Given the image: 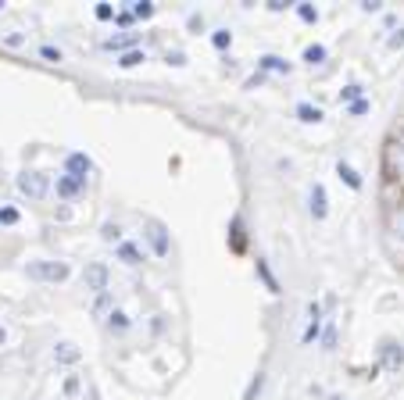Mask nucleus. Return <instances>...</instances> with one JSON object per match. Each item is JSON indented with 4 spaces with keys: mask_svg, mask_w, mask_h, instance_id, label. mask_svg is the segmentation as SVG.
<instances>
[{
    "mask_svg": "<svg viewBox=\"0 0 404 400\" xmlns=\"http://www.w3.org/2000/svg\"><path fill=\"white\" fill-rule=\"evenodd\" d=\"M383 175H387V186L404 182V140L397 136H390L383 146Z\"/></svg>",
    "mask_w": 404,
    "mask_h": 400,
    "instance_id": "1",
    "label": "nucleus"
},
{
    "mask_svg": "<svg viewBox=\"0 0 404 400\" xmlns=\"http://www.w3.org/2000/svg\"><path fill=\"white\" fill-rule=\"evenodd\" d=\"M15 186H18V193L22 197H29V200H44L47 193H50V175L47 172H36V168H26V172H18V179H15Z\"/></svg>",
    "mask_w": 404,
    "mask_h": 400,
    "instance_id": "2",
    "label": "nucleus"
},
{
    "mask_svg": "<svg viewBox=\"0 0 404 400\" xmlns=\"http://www.w3.org/2000/svg\"><path fill=\"white\" fill-rule=\"evenodd\" d=\"M143 240L154 250V258H168L172 254V236H168V225L161 218H143Z\"/></svg>",
    "mask_w": 404,
    "mask_h": 400,
    "instance_id": "3",
    "label": "nucleus"
},
{
    "mask_svg": "<svg viewBox=\"0 0 404 400\" xmlns=\"http://www.w3.org/2000/svg\"><path fill=\"white\" fill-rule=\"evenodd\" d=\"M26 276L33 283H65L72 276V268L65 261H29L26 265Z\"/></svg>",
    "mask_w": 404,
    "mask_h": 400,
    "instance_id": "4",
    "label": "nucleus"
},
{
    "mask_svg": "<svg viewBox=\"0 0 404 400\" xmlns=\"http://www.w3.org/2000/svg\"><path fill=\"white\" fill-rule=\"evenodd\" d=\"M82 286H86L90 293H108V286H111V268L104 265V261H90L86 268H82Z\"/></svg>",
    "mask_w": 404,
    "mask_h": 400,
    "instance_id": "5",
    "label": "nucleus"
},
{
    "mask_svg": "<svg viewBox=\"0 0 404 400\" xmlns=\"http://www.w3.org/2000/svg\"><path fill=\"white\" fill-rule=\"evenodd\" d=\"M308 215L315 222H326V215H329V193L322 182H311V189H308Z\"/></svg>",
    "mask_w": 404,
    "mask_h": 400,
    "instance_id": "6",
    "label": "nucleus"
},
{
    "mask_svg": "<svg viewBox=\"0 0 404 400\" xmlns=\"http://www.w3.org/2000/svg\"><path fill=\"white\" fill-rule=\"evenodd\" d=\"M90 172H93V158H90V154H82V151L65 154V175H72V179H86Z\"/></svg>",
    "mask_w": 404,
    "mask_h": 400,
    "instance_id": "7",
    "label": "nucleus"
},
{
    "mask_svg": "<svg viewBox=\"0 0 404 400\" xmlns=\"http://www.w3.org/2000/svg\"><path fill=\"white\" fill-rule=\"evenodd\" d=\"M379 357H383V368L387 372H401V365H404V350H401L397 340H383L379 343Z\"/></svg>",
    "mask_w": 404,
    "mask_h": 400,
    "instance_id": "8",
    "label": "nucleus"
},
{
    "mask_svg": "<svg viewBox=\"0 0 404 400\" xmlns=\"http://www.w3.org/2000/svg\"><path fill=\"white\" fill-rule=\"evenodd\" d=\"M115 258H118L122 265H129V268H136V265H143V261H147L143 247H140V243H133V240H122V243L115 247Z\"/></svg>",
    "mask_w": 404,
    "mask_h": 400,
    "instance_id": "9",
    "label": "nucleus"
},
{
    "mask_svg": "<svg viewBox=\"0 0 404 400\" xmlns=\"http://www.w3.org/2000/svg\"><path fill=\"white\" fill-rule=\"evenodd\" d=\"M82 189H86V179H72V175H57V182H54V193L61 197V200H75Z\"/></svg>",
    "mask_w": 404,
    "mask_h": 400,
    "instance_id": "10",
    "label": "nucleus"
},
{
    "mask_svg": "<svg viewBox=\"0 0 404 400\" xmlns=\"http://www.w3.org/2000/svg\"><path fill=\"white\" fill-rule=\"evenodd\" d=\"M229 247H232V254H244L247 250V229H244L240 215H232V222H229Z\"/></svg>",
    "mask_w": 404,
    "mask_h": 400,
    "instance_id": "11",
    "label": "nucleus"
},
{
    "mask_svg": "<svg viewBox=\"0 0 404 400\" xmlns=\"http://www.w3.org/2000/svg\"><path fill=\"white\" fill-rule=\"evenodd\" d=\"M258 72L265 75V72H279V75H290L293 72V65L286 57H279V54H261L258 57Z\"/></svg>",
    "mask_w": 404,
    "mask_h": 400,
    "instance_id": "12",
    "label": "nucleus"
},
{
    "mask_svg": "<svg viewBox=\"0 0 404 400\" xmlns=\"http://www.w3.org/2000/svg\"><path fill=\"white\" fill-rule=\"evenodd\" d=\"M336 175H340V182H344L347 189H354V193H361V189H365V179H361L347 161H336Z\"/></svg>",
    "mask_w": 404,
    "mask_h": 400,
    "instance_id": "13",
    "label": "nucleus"
},
{
    "mask_svg": "<svg viewBox=\"0 0 404 400\" xmlns=\"http://www.w3.org/2000/svg\"><path fill=\"white\" fill-rule=\"evenodd\" d=\"M104 50H118V54L136 50V32H118V36H108V39H104Z\"/></svg>",
    "mask_w": 404,
    "mask_h": 400,
    "instance_id": "14",
    "label": "nucleus"
},
{
    "mask_svg": "<svg viewBox=\"0 0 404 400\" xmlns=\"http://www.w3.org/2000/svg\"><path fill=\"white\" fill-rule=\"evenodd\" d=\"M293 115L301 118V122H308V125H318V122L326 118V115H322V108H315L311 100H301V104H297V108H293Z\"/></svg>",
    "mask_w": 404,
    "mask_h": 400,
    "instance_id": "15",
    "label": "nucleus"
},
{
    "mask_svg": "<svg viewBox=\"0 0 404 400\" xmlns=\"http://www.w3.org/2000/svg\"><path fill=\"white\" fill-rule=\"evenodd\" d=\"M133 329V318L125 311H118V307H111V314H108V332H115V336H122V332H129Z\"/></svg>",
    "mask_w": 404,
    "mask_h": 400,
    "instance_id": "16",
    "label": "nucleus"
},
{
    "mask_svg": "<svg viewBox=\"0 0 404 400\" xmlns=\"http://www.w3.org/2000/svg\"><path fill=\"white\" fill-rule=\"evenodd\" d=\"M54 361L75 365V361H79V347H75V343H57V347H54Z\"/></svg>",
    "mask_w": 404,
    "mask_h": 400,
    "instance_id": "17",
    "label": "nucleus"
},
{
    "mask_svg": "<svg viewBox=\"0 0 404 400\" xmlns=\"http://www.w3.org/2000/svg\"><path fill=\"white\" fill-rule=\"evenodd\" d=\"M258 279L265 283V289H268V293H283V289H279V279L272 276V268H268V261H265V258H258Z\"/></svg>",
    "mask_w": 404,
    "mask_h": 400,
    "instance_id": "18",
    "label": "nucleus"
},
{
    "mask_svg": "<svg viewBox=\"0 0 404 400\" xmlns=\"http://www.w3.org/2000/svg\"><path fill=\"white\" fill-rule=\"evenodd\" d=\"M301 57H304V61H308V65H322V61H326V57H329V50H326V47H322V44H308V47H304V54H301Z\"/></svg>",
    "mask_w": 404,
    "mask_h": 400,
    "instance_id": "19",
    "label": "nucleus"
},
{
    "mask_svg": "<svg viewBox=\"0 0 404 400\" xmlns=\"http://www.w3.org/2000/svg\"><path fill=\"white\" fill-rule=\"evenodd\" d=\"M147 61V54L136 47V50H125V54H118V68H136V65H143Z\"/></svg>",
    "mask_w": 404,
    "mask_h": 400,
    "instance_id": "20",
    "label": "nucleus"
},
{
    "mask_svg": "<svg viewBox=\"0 0 404 400\" xmlns=\"http://www.w3.org/2000/svg\"><path fill=\"white\" fill-rule=\"evenodd\" d=\"M100 240L118 247V243H122V225H118V222H104V225H100Z\"/></svg>",
    "mask_w": 404,
    "mask_h": 400,
    "instance_id": "21",
    "label": "nucleus"
},
{
    "mask_svg": "<svg viewBox=\"0 0 404 400\" xmlns=\"http://www.w3.org/2000/svg\"><path fill=\"white\" fill-rule=\"evenodd\" d=\"M361 97H365V86H361V82H347V86L340 90V104H354Z\"/></svg>",
    "mask_w": 404,
    "mask_h": 400,
    "instance_id": "22",
    "label": "nucleus"
},
{
    "mask_svg": "<svg viewBox=\"0 0 404 400\" xmlns=\"http://www.w3.org/2000/svg\"><path fill=\"white\" fill-rule=\"evenodd\" d=\"M318 336H322V318H308V325H304V332H301V343L308 347V343H315Z\"/></svg>",
    "mask_w": 404,
    "mask_h": 400,
    "instance_id": "23",
    "label": "nucleus"
},
{
    "mask_svg": "<svg viewBox=\"0 0 404 400\" xmlns=\"http://www.w3.org/2000/svg\"><path fill=\"white\" fill-rule=\"evenodd\" d=\"M18 222H22V211H18V207L15 204H0V225H18Z\"/></svg>",
    "mask_w": 404,
    "mask_h": 400,
    "instance_id": "24",
    "label": "nucleus"
},
{
    "mask_svg": "<svg viewBox=\"0 0 404 400\" xmlns=\"http://www.w3.org/2000/svg\"><path fill=\"white\" fill-rule=\"evenodd\" d=\"M129 11H133V18L147 22V18H154V11H158V8L151 4V0H133V8H129Z\"/></svg>",
    "mask_w": 404,
    "mask_h": 400,
    "instance_id": "25",
    "label": "nucleus"
},
{
    "mask_svg": "<svg viewBox=\"0 0 404 400\" xmlns=\"http://www.w3.org/2000/svg\"><path fill=\"white\" fill-rule=\"evenodd\" d=\"M211 47H215V50H229L232 47V32L229 29H215V32H211Z\"/></svg>",
    "mask_w": 404,
    "mask_h": 400,
    "instance_id": "26",
    "label": "nucleus"
},
{
    "mask_svg": "<svg viewBox=\"0 0 404 400\" xmlns=\"http://www.w3.org/2000/svg\"><path fill=\"white\" fill-rule=\"evenodd\" d=\"M39 57H44V61H50V65H57V61H65V54H61V47H54V44H39Z\"/></svg>",
    "mask_w": 404,
    "mask_h": 400,
    "instance_id": "27",
    "label": "nucleus"
},
{
    "mask_svg": "<svg viewBox=\"0 0 404 400\" xmlns=\"http://www.w3.org/2000/svg\"><path fill=\"white\" fill-rule=\"evenodd\" d=\"M293 8H297V18H301V22H308V26L318 22V8H311V4H293Z\"/></svg>",
    "mask_w": 404,
    "mask_h": 400,
    "instance_id": "28",
    "label": "nucleus"
},
{
    "mask_svg": "<svg viewBox=\"0 0 404 400\" xmlns=\"http://www.w3.org/2000/svg\"><path fill=\"white\" fill-rule=\"evenodd\" d=\"M318 340H322V350H333V347H336V325L329 322V325L322 329V336H318Z\"/></svg>",
    "mask_w": 404,
    "mask_h": 400,
    "instance_id": "29",
    "label": "nucleus"
},
{
    "mask_svg": "<svg viewBox=\"0 0 404 400\" xmlns=\"http://www.w3.org/2000/svg\"><path fill=\"white\" fill-rule=\"evenodd\" d=\"M93 18H97V22H115V8L111 4H97L93 8Z\"/></svg>",
    "mask_w": 404,
    "mask_h": 400,
    "instance_id": "30",
    "label": "nucleus"
},
{
    "mask_svg": "<svg viewBox=\"0 0 404 400\" xmlns=\"http://www.w3.org/2000/svg\"><path fill=\"white\" fill-rule=\"evenodd\" d=\"M261 386H265V375L258 372V375H254V379H250V386H247V397H244V400H254V397H258V393H261Z\"/></svg>",
    "mask_w": 404,
    "mask_h": 400,
    "instance_id": "31",
    "label": "nucleus"
},
{
    "mask_svg": "<svg viewBox=\"0 0 404 400\" xmlns=\"http://www.w3.org/2000/svg\"><path fill=\"white\" fill-rule=\"evenodd\" d=\"M0 44H4V47H22L26 44V32H8V36H0Z\"/></svg>",
    "mask_w": 404,
    "mask_h": 400,
    "instance_id": "32",
    "label": "nucleus"
},
{
    "mask_svg": "<svg viewBox=\"0 0 404 400\" xmlns=\"http://www.w3.org/2000/svg\"><path fill=\"white\" fill-rule=\"evenodd\" d=\"M365 111H369V100H365V97L354 100V104H347V115H351V118H361Z\"/></svg>",
    "mask_w": 404,
    "mask_h": 400,
    "instance_id": "33",
    "label": "nucleus"
},
{
    "mask_svg": "<svg viewBox=\"0 0 404 400\" xmlns=\"http://www.w3.org/2000/svg\"><path fill=\"white\" fill-rule=\"evenodd\" d=\"M115 22H118L122 29H129V26L136 22V18H133V11H129V8H122V11H115Z\"/></svg>",
    "mask_w": 404,
    "mask_h": 400,
    "instance_id": "34",
    "label": "nucleus"
},
{
    "mask_svg": "<svg viewBox=\"0 0 404 400\" xmlns=\"http://www.w3.org/2000/svg\"><path fill=\"white\" fill-rule=\"evenodd\" d=\"M93 311H97V314H104V311H108V314H111V297H108V293H100V297H97V304H93Z\"/></svg>",
    "mask_w": 404,
    "mask_h": 400,
    "instance_id": "35",
    "label": "nucleus"
},
{
    "mask_svg": "<svg viewBox=\"0 0 404 400\" xmlns=\"http://www.w3.org/2000/svg\"><path fill=\"white\" fill-rule=\"evenodd\" d=\"M79 386H82V383H79V375H68V379H65V397H75Z\"/></svg>",
    "mask_w": 404,
    "mask_h": 400,
    "instance_id": "36",
    "label": "nucleus"
},
{
    "mask_svg": "<svg viewBox=\"0 0 404 400\" xmlns=\"http://www.w3.org/2000/svg\"><path fill=\"white\" fill-rule=\"evenodd\" d=\"M387 47H390V50H397V47H404V26H401V29H397V32H394V36L387 39Z\"/></svg>",
    "mask_w": 404,
    "mask_h": 400,
    "instance_id": "37",
    "label": "nucleus"
},
{
    "mask_svg": "<svg viewBox=\"0 0 404 400\" xmlns=\"http://www.w3.org/2000/svg\"><path fill=\"white\" fill-rule=\"evenodd\" d=\"M168 65H186V54H179V50H168Z\"/></svg>",
    "mask_w": 404,
    "mask_h": 400,
    "instance_id": "38",
    "label": "nucleus"
},
{
    "mask_svg": "<svg viewBox=\"0 0 404 400\" xmlns=\"http://www.w3.org/2000/svg\"><path fill=\"white\" fill-rule=\"evenodd\" d=\"M190 29H194V32L204 29V18H201V15H190Z\"/></svg>",
    "mask_w": 404,
    "mask_h": 400,
    "instance_id": "39",
    "label": "nucleus"
},
{
    "mask_svg": "<svg viewBox=\"0 0 404 400\" xmlns=\"http://www.w3.org/2000/svg\"><path fill=\"white\" fill-rule=\"evenodd\" d=\"M261 79H265L261 72H258V75H250V79H247V90H254V86H261Z\"/></svg>",
    "mask_w": 404,
    "mask_h": 400,
    "instance_id": "40",
    "label": "nucleus"
},
{
    "mask_svg": "<svg viewBox=\"0 0 404 400\" xmlns=\"http://www.w3.org/2000/svg\"><path fill=\"white\" fill-rule=\"evenodd\" d=\"M4 343H8V329H4V325H0V347H4Z\"/></svg>",
    "mask_w": 404,
    "mask_h": 400,
    "instance_id": "41",
    "label": "nucleus"
},
{
    "mask_svg": "<svg viewBox=\"0 0 404 400\" xmlns=\"http://www.w3.org/2000/svg\"><path fill=\"white\" fill-rule=\"evenodd\" d=\"M329 400H344V397H329Z\"/></svg>",
    "mask_w": 404,
    "mask_h": 400,
    "instance_id": "42",
    "label": "nucleus"
},
{
    "mask_svg": "<svg viewBox=\"0 0 404 400\" xmlns=\"http://www.w3.org/2000/svg\"><path fill=\"white\" fill-rule=\"evenodd\" d=\"M0 11H4V0H0Z\"/></svg>",
    "mask_w": 404,
    "mask_h": 400,
    "instance_id": "43",
    "label": "nucleus"
}]
</instances>
